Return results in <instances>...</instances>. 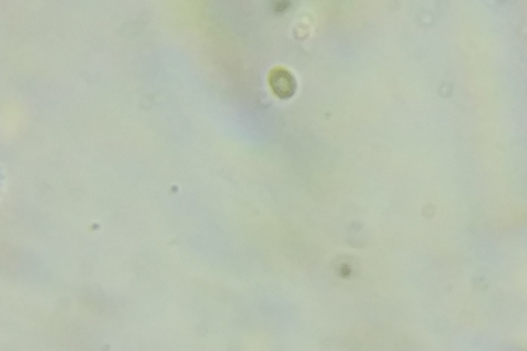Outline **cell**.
Returning <instances> with one entry per match:
<instances>
[{
    "instance_id": "1",
    "label": "cell",
    "mask_w": 527,
    "mask_h": 351,
    "mask_svg": "<svg viewBox=\"0 0 527 351\" xmlns=\"http://www.w3.org/2000/svg\"><path fill=\"white\" fill-rule=\"evenodd\" d=\"M270 88L280 99H289L296 93V79L286 68H275L269 75Z\"/></svg>"
}]
</instances>
